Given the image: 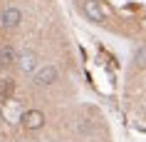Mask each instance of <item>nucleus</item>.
<instances>
[{
  "label": "nucleus",
  "instance_id": "1",
  "mask_svg": "<svg viewBox=\"0 0 146 142\" xmlns=\"http://www.w3.org/2000/svg\"><path fill=\"white\" fill-rule=\"evenodd\" d=\"M57 77H60V70L54 67V65H45V67H37V70L32 72V82L37 87H50L57 82Z\"/></svg>",
  "mask_w": 146,
  "mask_h": 142
},
{
  "label": "nucleus",
  "instance_id": "2",
  "mask_svg": "<svg viewBox=\"0 0 146 142\" xmlns=\"http://www.w3.org/2000/svg\"><path fill=\"white\" fill-rule=\"evenodd\" d=\"M20 125H23L27 132H35V130H40V127L45 125V115L40 110H25L23 117H20Z\"/></svg>",
  "mask_w": 146,
  "mask_h": 142
},
{
  "label": "nucleus",
  "instance_id": "3",
  "mask_svg": "<svg viewBox=\"0 0 146 142\" xmlns=\"http://www.w3.org/2000/svg\"><path fill=\"white\" fill-rule=\"evenodd\" d=\"M20 23H23V13L17 8H5L0 13V25H3L5 30H15Z\"/></svg>",
  "mask_w": 146,
  "mask_h": 142
},
{
  "label": "nucleus",
  "instance_id": "4",
  "mask_svg": "<svg viewBox=\"0 0 146 142\" xmlns=\"http://www.w3.org/2000/svg\"><path fill=\"white\" fill-rule=\"evenodd\" d=\"M17 65H20V70L32 75V72L37 70V55L32 52V50H25V52H17Z\"/></svg>",
  "mask_w": 146,
  "mask_h": 142
},
{
  "label": "nucleus",
  "instance_id": "5",
  "mask_svg": "<svg viewBox=\"0 0 146 142\" xmlns=\"http://www.w3.org/2000/svg\"><path fill=\"white\" fill-rule=\"evenodd\" d=\"M13 95H15V80L13 77H0V107H5L10 100H15Z\"/></svg>",
  "mask_w": 146,
  "mask_h": 142
},
{
  "label": "nucleus",
  "instance_id": "6",
  "mask_svg": "<svg viewBox=\"0 0 146 142\" xmlns=\"http://www.w3.org/2000/svg\"><path fill=\"white\" fill-rule=\"evenodd\" d=\"M13 63H17V52H15V47L13 45H0V70L3 67H10Z\"/></svg>",
  "mask_w": 146,
  "mask_h": 142
},
{
  "label": "nucleus",
  "instance_id": "7",
  "mask_svg": "<svg viewBox=\"0 0 146 142\" xmlns=\"http://www.w3.org/2000/svg\"><path fill=\"white\" fill-rule=\"evenodd\" d=\"M82 10H84V15L89 17V20H94V23L104 20V13H102V8H99V3H97V0H84Z\"/></svg>",
  "mask_w": 146,
  "mask_h": 142
},
{
  "label": "nucleus",
  "instance_id": "8",
  "mask_svg": "<svg viewBox=\"0 0 146 142\" xmlns=\"http://www.w3.org/2000/svg\"><path fill=\"white\" fill-rule=\"evenodd\" d=\"M134 63H136V67L146 70V45H141V47L136 50V55H134Z\"/></svg>",
  "mask_w": 146,
  "mask_h": 142
}]
</instances>
